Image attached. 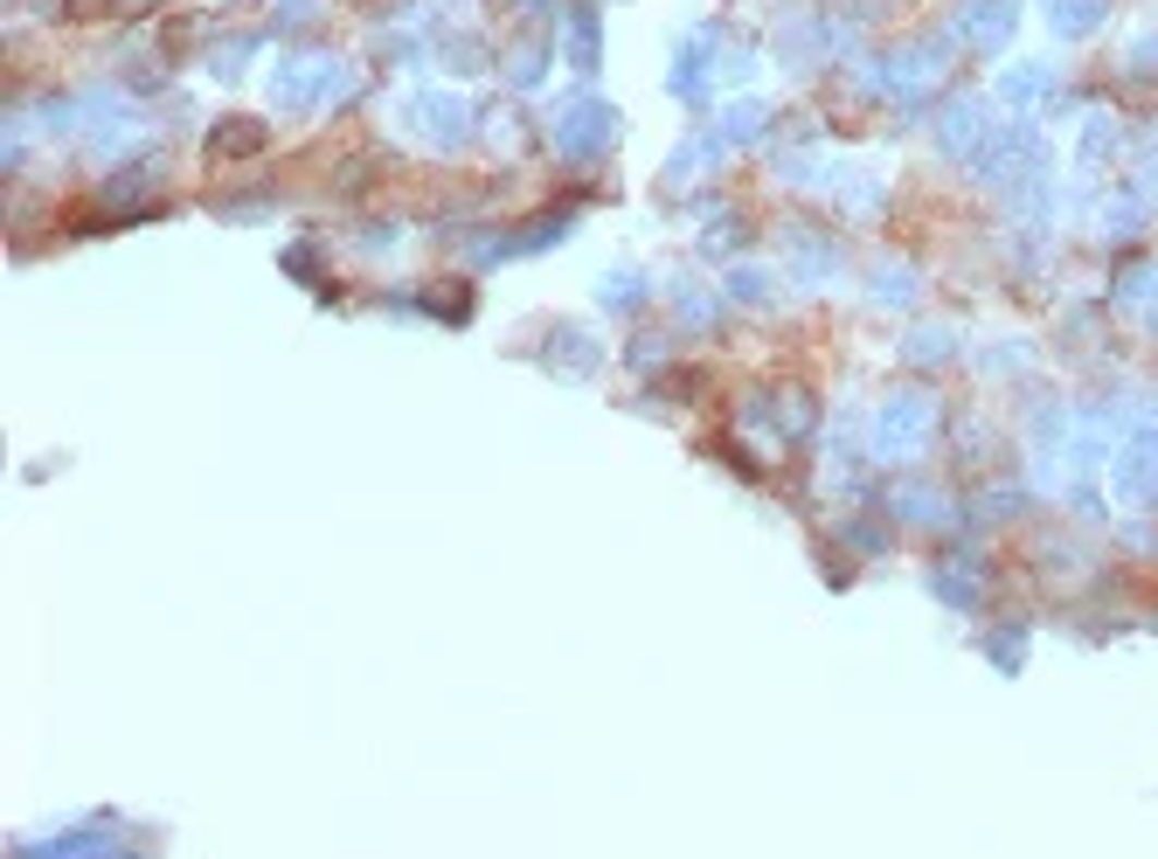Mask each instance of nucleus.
I'll use <instances>...</instances> for the list:
<instances>
[{
    "label": "nucleus",
    "instance_id": "2",
    "mask_svg": "<svg viewBox=\"0 0 1158 859\" xmlns=\"http://www.w3.org/2000/svg\"><path fill=\"white\" fill-rule=\"evenodd\" d=\"M1104 8L1110 0H1055V28L1061 35H1089L1096 22H1104Z\"/></svg>",
    "mask_w": 1158,
    "mask_h": 859
},
{
    "label": "nucleus",
    "instance_id": "1",
    "mask_svg": "<svg viewBox=\"0 0 1158 859\" xmlns=\"http://www.w3.org/2000/svg\"><path fill=\"white\" fill-rule=\"evenodd\" d=\"M1020 22V0H972V14H964V35H972L978 49H999L1005 35Z\"/></svg>",
    "mask_w": 1158,
    "mask_h": 859
},
{
    "label": "nucleus",
    "instance_id": "3",
    "mask_svg": "<svg viewBox=\"0 0 1158 859\" xmlns=\"http://www.w3.org/2000/svg\"><path fill=\"white\" fill-rule=\"evenodd\" d=\"M604 125H611V119H604V111H576V119L562 125V146H583V139H597Z\"/></svg>",
    "mask_w": 1158,
    "mask_h": 859
},
{
    "label": "nucleus",
    "instance_id": "4",
    "mask_svg": "<svg viewBox=\"0 0 1158 859\" xmlns=\"http://www.w3.org/2000/svg\"><path fill=\"white\" fill-rule=\"evenodd\" d=\"M1040 84H1048V70H1040V63H1027V70H1013V76H1005V98H1020V105H1027Z\"/></svg>",
    "mask_w": 1158,
    "mask_h": 859
}]
</instances>
